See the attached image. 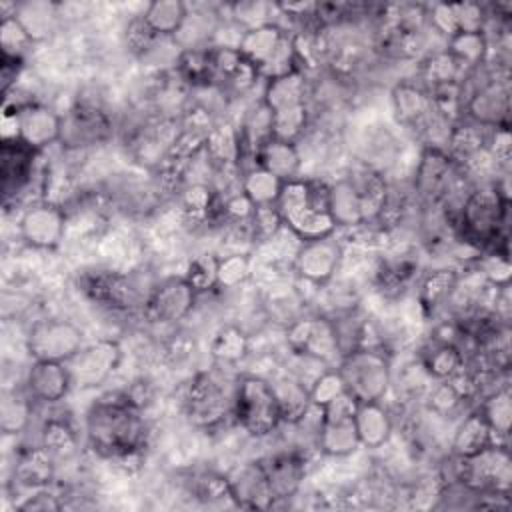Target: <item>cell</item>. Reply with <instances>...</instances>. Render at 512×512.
I'll return each instance as SVG.
<instances>
[{
  "mask_svg": "<svg viewBox=\"0 0 512 512\" xmlns=\"http://www.w3.org/2000/svg\"><path fill=\"white\" fill-rule=\"evenodd\" d=\"M84 430L96 454L118 462L136 458L148 434L142 408L126 392H114L92 402L84 416Z\"/></svg>",
  "mask_w": 512,
  "mask_h": 512,
  "instance_id": "cell-1",
  "label": "cell"
},
{
  "mask_svg": "<svg viewBox=\"0 0 512 512\" xmlns=\"http://www.w3.org/2000/svg\"><path fill=\"white\" fill-rule=\"evenodd\" d=\"M274 206L284 226L300 242L328 238L336 232L328 212V184L322 180L294 178L284 182Z\"/></svg>",
  "mask_w": 512,
  "mask_h": 512,
  "instance_id": "cell-2",
  "label": "cell"
},
{
  "mask_svg": "<svg viewBox=\"0 0 512 512\" xmlns=\"http://www.w3.org/2000/svg\"><path fill=\"white\" fill-rule=\"evenodd\" d=\"M452 226L458 232V240L476 250L498 248V240L506 242L508 194L498 182L470 190Z\"/></svg>",
  "mask_w": 512,
  "mask_h": 512,
  "instance_id": "cell-3",
  "label": "cell"
},
{
  "mask_svg": "<svg viewBox=\"0 0 512 512\" xmlns=\"http://www.w3.org/2000/svg\"><path fill=\"white\" fill-rule=\"evenodd\" d=\"M232 416L250 436L272 434L282 424L272 382L260 376L238 378L232 394Z\"/></svg>",
  "mask_w": 512,
  "mask_h": 512,
  "instance_id": "cell-4",
  "label": "cell"
},
{
  "mask_svg": "<svg viewBox=\"0 0 512 512\" xmlns=\"http://www.w3.org/2000/svg\"><path fill=\"white\" fill-rule=\"evenodd\" d=\"M336 370L344 380L346 392L358 402H380L392 384L390 360L376 346H360L344 354Z\"/></svg>",
  "mask_w": 512,
  "mask_h": 512,
  "instance_id": "cell-5",
  "label": "cell"
},
{
  "mask_svg": "<svg viewBox=\"0 0 512 512\" xmlns=\"http://www.w3.org/2000/svg\"><path fill=\"white\" fill-rule=\"evenodd\" d=\"M460 170L462 166L444 148L426 146L414 172V192L432 204L444 202L450 194H456Z\"/></svg>",
  "mask_w": 512,
  "mask_h": 512,
  "instance_id": "cell-6",
  "label": "cell"
},
{
  "mask_svg": "<svg viewBox=\"0 0 512 512\" xmlns=\"http://www.w3.org/2000/svg\"><path fill=\"white\" fill-rule=\"evenodd\" d=\"M82 330L68 320H40L26 336V350L34 360L68 362L84 344Z\"/></svg>",
  "mask_w": 512,
  "mask_h": 512,
  "instance_id": "cell-7",
  "label": "cell"
},
{
  "mask_svg": "<svg viewBox=\"0 0 512 512\" xmlns=\"http://www.w3.org/2000/svg\"><path fill=\"white\" fill-rule=\"evenodd\" d=\"M112 134V122L98 102L78 100L62 116L60 144L68 150H80L104 142Z\"/></svg>",
  "mask_w": 512,
  "mask_h": 512,
  "instance_id": "cell-8",
  "label": "cell"
},
{
  "mask_svg": "<svg viewBox=\"0 0 512 512\" xmlns=\"http://www.w3.org/2000/svg\"><path fill=\"white\" fill-rule=\"evenodd\" d=\"M80 290L92 302L114 310H136L144 308L148 302V296H144L134 278L110 270H98L82 276Z\"/></svg>",
  "mask_w": 512,
  "mask_h": 512,
  "instance_id": "cell-9",
  "label": "cell"
},
{
  "mask_svg": "<svg viewBox=\"0 0 512 512\" xmlns=\"http://www.w3.org/2000/svg\"><path fill=\"white\" fill-rule=\"evenodd\" d=\"M464 114L470 122L484 128L508 126L510 86L508 76H490L480 86L464 94Z\"/></svg>",
  "mask_w": 512,
  "mask_h": 512,
  "instance_id": "cell-10",
  "label": "cell"
},
{
  "mask_svg": "<svg viewBox=\"0 0 512 512\" xmlns=\"http://www.w3.org/2000/svg\"><path fill=\"white\" fill-rule=\"evenodd\" d=\"M122 360V348L116 340H98L82 346L68 362L72 386L96 388L106 382Z\"/></svg>",
  "mask_w": 512,
  "mask_h": 512,
  "instance_id": "cell-11",
  "label": "cell"
},
{
  "mask_svg": "<svg viewBox=\"0 0 512 512\" xmlns=\"http://www.w3.org/2000/svg\"><path fill=\"white\" fill-rule=\"evenodd\" d=\"M184 406L190 422L202 428H210L214 424H220L226 418L228 410L232 412V396H226L224 382L218 376L210 372H200L188 386Z\"/></svg>",
  "mask_w": 512,
  "mask_h": 512,
  "instance_id": "cell-12",
  "label": "cell"
},
{
  "mask_svg": "<svg viewBox=\"0 0 512 512\" xmlns=\"http://www.w3.org/2000/svg\"><path fill=\"white\" fill-rule=\"evenodd\" d=\"M196 298L198 292L184 276H170L152 288L144 312L152 322L176 324L194 310Z\"/></svg>",
  "mask_w": 512,
  "mask_h": 512,
  "instance_id": "cell-13",
  "label": "cell"
},
{
  "mask_svg": "<svg viewBox=\"0 0 512 512\" xmlns=\"http://www.w3.org/2000/svg\"><path fill=\"white\" fill-rule=\"evenodd\" d=\"M18 230L28 246L38 250H52L64 238L66 214L54 202L32 204L22 212Z\"/></svg>",
  "mask_w": 512,
  "mask_h": 512,
  "instance_id": "cell-14",
  "label": "cell"
},
{
  "mask_svg": "<svg viewBox=\"0 0 512 512\" xmlns=\"http://www.w3.org/2000/svg\"><path fill=\"white\" fill-rule=\"evenodd\" d=\"M288 344L292 352L308 354L312 358L330 364L334 358L340 362V350L330 318L324 316H306L296 318L288 326Z\"/></svg>",
  "mask_w": 512,
  "mask_h": 512,
  "instance_id": "cell-15",
  "label": "cell"
},
{
  "mask_svg": "<svg viewBox=\"0 0 512 512\" xmlns=\"http://www.w3.org/2000/svg\"><path fill=\"white\" fill-rule=\"evenodd\" d=\"M16 138L34 150H44L60 142L62 116L40 102H26L14 108Z\"/></svg>",
  "mask_w": 512,
  "mask_h": 512,
  "instance_id": "cell-16",
  "label": "cell"
},
{
  "mask_svg": "<svg viewBox=\"0 0 512 512\" xmlns=\"http://www.w3.org/2000/svg\"><path fill=\"white\" fill-rule=\"evenodd\" d=\"M342 260V246L334 236L302 242L294 254V270L310 284L322 286L332 280Z\"/></svg>",
  "mask_w": 512,
  "mask_h": 512,
  "instance_id": "cell-17",
  "label": "cell"
},
{
  "mask_svg": "<svg viewBox=\"0 0 512 512\" xmlns=\"http://www.w3.org/2000/svg\"><path fill=\"white\" fill-rule=\"evenodd\" d=\"M232 502L248 510H270L274 498L260 460L244 462L226 474Z\"/></svg>",
  "mask_w": 512,
  "mask_h": 512,
  "instance_id": "cell-18",
  "label": "cell"
},
{
  "mask_svg": "<svg viewBox=\"0 0 512 512\" xmlns=\"http://www.w3.org/2000/svg\"><path fill=\"white\" fill-rule=\"evenodd\" d=\"M392 108L400 124L418 132H428V128L438 118V114L432 108L430 94L420 82H398L392 88Z\"/></svg>",
  "mask_w": 512,
  "mask_h": 512,
  "instance_id": "cell-19",
  "label": "cell"
},
{
  "mask_svg": "<svg viewBox=\"0 0 512 512\" xmlns=\"http://www.w3.org/2000/svg\"><path fill=\"white\" fill-rule=\"evenodd\" d=\"M268 478V486L274 498V506L280 500L294 498L306 476V460L300 452H278L260 460ZM272 506V508H274Z\"/></svg>",
  "mask_w": 512,
  "mask_h": 512,
  "instance_id": "cell-20",
  "label": "cell"
},
{
  "mask_svg": "<svg viewBox=\"0 0 512 512\" xmlns=\"http://www.w3.org/2000/svg\"><path fill=\"white\" fill-rule=\"evenodd\" d=\"M26 394L38 402H60L72 388V378L66 362L34 360L26 372Z\"/></svg>",
  "mask_w": 512,
  "mask_h": 512,
  "instance_id": "cell-21",
  "label": "cell"
},
{
  "mask_svg": "<svg viewBox=\"0 0 512 512\" xmlns=\"http://www.w3.org/2000/svg\"><path fill=\"white\" fill-rule=\"evenodd\" d=\"M252 164L268 170L270 174L278 176L282 182H288V180L300 178L302 156L294 142L272 136L256 148L252 156Z\"/></svg>",
  "mask_w": 512,
  "mask_h": 512,
  "instance_id": "cell-22",
  "label": "cell"
},
{
  "mask_svg": "<svg viewBox=\"0 0 512 512\" xmlns=\"http://www.w3.org/2000/svg\"><path fill=\"white\" fill-rule=\"evenodd\" d=\"M38 150L26 146L18 138L2 142V182L6 198L18 194L34 174V158Z\"/></svg>",
  "mask_w": 512,
  "mask_h": 512,
  "instance_id": "cell-23",
  "label": "cell"
},
{
  "mask_svg": "<svg viewBox=\"0 0 512 512\" xmlns=\"http://www.w3.org/2000/svg\"><path fill=\"white\" fill-rule=\"evenodd\" d=\"M286 38L288 32L276 22H270L244 30L236 50L260 72L274 58V54L280 50Z\"/></svg>",
  "mask_w": 512,
  "mask_h": 512,
  "instance_id": "cell-24",
  "label": "cell"
},
{
  "mask_svg": "<svg viewBox=\"0 0 512 512\" xmlns=\"http://www.w3.org/2000/svg\"><path fill=\"white\" fill-rule=\"evenodd\" d=\"M306 98L308 86L302 70L268 80L262 92V102L272 114L306 108Z\"/></svg>",
  "mask_w": 512,
  "mask_h": 512,
  "instance_id": "cell-25",
  "label": "cell"
},
{
  "mask_svg": "<svg viewBox=\"0 0 512 512\" xmlns=\"http://www.w3.org/2000/svg\"><path fill=\"white\" fill-rule=\"evenodd\" d=\"M328 212L338 226L342 228H360L364 226L362 200L354 182L344 176L328 186Z\"/></svg>",
  "mask_w": 512,
  "mask_h": 512,
  "instance_id": "cell-26",
  "label": "cell"
},
{
  "mask_svg": "<svg viewBox=\"0 0 512 512\" xmlns=\"http://www.w3.org/2000/svg\"><path fill=\"white\" fill-rule=\"evenodd\" d=\"M316 442L322 454L332 458H344L358 450L360 438L356 432L354 416L348 418H322Z\"/></svg>",
  "mask_w": 512,
  "mask_h": 512,
  "instance_id": "cell-27",
  "label": "cell"
},
{
  "mask_svg": "<svg viewBox=\"0 0 512 512\" xmlns=\"http://www.w3.org/2000/svg\"><path fill=\"white\" fill-rule=\"evenodd\" d=\"M492 444H502V442H498V436L492 432V428L482 418V414L474 410L466 414L456 426L452 436V454L460 458H468L486 450Z\"/></svg>",
  "mask_w": 512,
  "mask_h": 512,
  "instance_id": "cell-28",
  "label": "cell"
},
{
  "mask_svg": "<svg viewBox=\"0 0 512 512\" xmlns=\"http://www.w3.org/2000/svg\"><path fill=\"white\" fill-rule=\"evenodd\" d=\"M54 462V456L42 444L26 448L16 460L14 480L28 490L50 486L56 470Z\"/></svg>",
  "mask_w": 512,
  "mask_h": 512,
  "instance_id": "cell-29",
  "label": "cell"
},
{
  "mask_svg": "<svg viewBox=\"0 0 512 512\" xmlns=\"http://www.w3.org/2000/svg\"><path fill=\"white\" fill-rule=\"evenodd\" d=\"M360 446L380 448L392 436V418L380 402H360L354 416Z\"/></svg>",
  "mask_w": 512,
  "mask_h": 512,
  "instance_id": "cell-30",
  "label": "cell"
},
{
  "mask_svg": "<svg viewBox=\"0 0 512 512\" xmlns=\"http://www.w3.org/2000/svg\"><path fill=\"white\" fill-rule=\"evenodd\" d=\"M488 128L478 126L474 122H458L452 124L450 134H448V148H444L454 162H458L462 168L470 164L476 156L486 152L488 144Z\"/></svg>",
  "mask_w": 512,
  "mask_h": 512,
  "instance_id": "cell-31",
  "label": "cell"
},
{
  "mask_svg": "<svg viewBox=\"0 0 512 512\" xmlns=\"http://www.w3.org/2000/svg\"><path fill=\"white\" fill-rule=\"evenodd\" d=\"M14 18L32 42H42L48 40L58 26V6L52 2H22L16 4Z\"/></svg>",
  "mask_w": 512,
  "mask_h": 512,
  "instance_id": "cell-32",
  "label": "cell"
},
{
  "mask_svg": "<svg viewBox=\"0 0 512 512\" xmlns=\"http://www.w3.org/2000/svg\"><path fill=\"white\" fill-rule=\"evenodd\" d=\"M188 4L182 0H154L146 6L142 18L160 38H174L188 18Z\"/></svg>",
  "mask_w": 512,
  "mask_h": 512,
  "instance_id": "cell-33",
  "label": "cell"
},
{
  "mask_svg": "<svg viewBox=\"0 0 512 512\" xmlns=\"http://www.w3.org/2000/svg\"><path fill=\"white\" fill-rule=\"evenodd\" d=\"M176 74L194 88L216 84V70L210 46L180 50L176 56Z\"/></svg>",
  "mask_w": 512,
  "mask_h": 512,
  "instance_id": "cell-34",
  "label": "cell"
},
{
  "mask_svg": "<svg viewBox=\"0 0 512 512\" xmlns=\"http://www.w3.org/2000/svg\"><path fill=\"white\" fill-rule=\"evenodd\" d=\"M460 280V274L454 268H438L432 270L420 284L418 290V304L426 316L434 314L442 306L448 304L456 284Z\"/></svg>",
  "mask_w": 512,
  "mask_h": 512,
  "instance_id": "cell-35",
  "label": "cell"
},
{
  "mask_svg": "<svg viewBox=\"0 0 512 512\" xmlns=\"http://www.w3.org/2000/svg\"><path fill=\"white\" fill-rule=\"evenodd\" d=\"M278 408H280V418L286 424H298L306 412L310 410V390L306 384H302L296 378H280L272 382Z\"/></svg>",
  "mask_w": 512,
  "mask_h": 512,
  "instance_id": "cell-36",
  "label": "cell"
},
{
  "mask_svg": "<svg viewBox=\"0 0 512 512\" xmlns=\"http://www.w3.org/2000/svg\"><path fill=\"white\" fill-rule=\"evenodd\" d=\"M282 186L284 182L278 176L270 174L260 166H250L242 170L240 176V190L254 204V208L274 206L282 192Z\"/></svg>",
  "mask_w": 512,
  "mask_h": 512,
  "instance_id": "cell-37",
  "label": "cell"
},
{
  "mask_svg": "<svg viewBox=\"0 0 512 512\" xmlns=\"http://www.w3.org/2000/svg\"><path fill=\"white\" fill-rule=\"evenodd\" d=\"M446 52L462 70H476L486 60L488 36L486 32H456L446 40Z\"/></svg>",
  "mask_w": 512,
  "mask_h": 512,
  "instance_id": "cell-38",
  "label": "cell"
},
{
  "mask_svg": "<svg viewBox=\"0 0 512 512\" xmlns=\"http://www.w3.org/2000/svg\"><path fill=\"white\" fill-rule=\"evenodd\" d=\"M420 364L432 380H446L464 364V352L454 344L434 340L420 356Z\"/></svg>",
  "mask_w": 512,
  "mask_h": 512,
  "instance_id": "cell-39",
  "label": "cell"
},
{
  "mask_svg": "<svg viewBox=\"0 0 512 512\" xmlns=\"http://www.w3.org/2000/svg\"><path fill=\"white\" fill-rule=\"evenodd\" d=\"M498 438H506L512 422V396L508 386L488 392L476 408Z\"/></svg>",
  "mask_w": 512,
  "mask_h": 512,
  "instance_id": "cell-40",
  "label": "cell"
},
{
  "mask_svg": "<svg viewBox=\"0 0 512 512\" xmlns=\"http://www.w3.org/2000/svg\"><path fill=\"white\" fill-rule=\"evenodd\" d=\"M462 72L464 70L458 66V62L446 50H440V52L430 54L422 62V68H420V80L422 82L420 84L426 90L446 86V84H454V82H460Z\"/></svg>",
  "mask_w": 512,
  "mask_h": 512,
  "instance_id": "cell-41",
  "label": "cell"
},
{
  "mask_svg": "<svg viewBox=\"0 0 512 512\" xmlns=\"http://www.w3.org/2000/svg\"><path fill=\"white\" fill-rule=\"evenodd\" d=\"M416 272L418 260H414L410 254H400L380 264L376 280L382 292H400L410 284Z\"/></svg>",
  "mask_w": 512,
  "mask_h": 512,
  "instance_id": "cell-42",
  "label": "cell"
},
{
  "mask_svg": "<svg viewBox=\"0 0 512 512\" xmlns=\"http://www.w3.org/2000/svg\"><path fill=\"white\" fill-rule=\"evenodd\" d=\"M246 352L248 336L238 326H222L210 342V354L220 364H236L246 356Z\"/></svg>",
  "mask_w": 512,
  "mask_h": 512,
  "instance_id": "cell-43",
  "label": "cell"
},
{
  "mask_svg": "<svg viewBox=\"0 0 512 512\" xmlns=\"http://www.w3.org/2000/svg\"><path fill=\"white\" fill-rule=\"evenodd\" d=\"M42 446L56 458L70 456L76 450V432L72 426L60 418H52L44 424Z\"/></svg>",
  "mask_w": 512,
  "mask_h": 512,
  "instance_id": "cell-44",
  "label": "cell"
},
{
  "mask_svg": "<svg viewBox=\"0 0 512 512\" xmlns=\"http://www.w3.org/2000/svg\"><path fill=\"white\" fill-rule=\"evenodd\" d=\"M28 398H22L16 394H4L0 404V428L4 434H20L28 426L32 416Z\"/></svg>",
  "mask_w": 512,
  "mask_h": 512,
  "instance_id": "cell-45",
  "label": "cell"
},
{
  "mask_svg": "<svg viewBox=\"0 0 512 512\" xmlns=\"http://www.w3.org/2000/svg\"><path fill=\"white\" fill-rule=\"evenodd\" d=\"M482 278L494 286V288H506L510 286V260H508V250L506 248H494L488 254H484L478 262Z\"/></svg>",
  "mask_w": 512,
  "mask_h": 512,
  "instance_id": "cell-46",
  "label": "cell"
},
{
  "mask_svg": "<svg viewBox=\"0 0 512 512\" xmlns=\"http://www.w3.org/2000/svg\"><path fill=\"white\" fill-rule=\"evenodd\" d=\"M216 270H218V258L204 254V256H196L188 262L184 278L198 294H202V292H208L218 286Z\"/></svg>",
  "mask_w": 512,
  "mask_h": 512,
  "instance_id": "cell-47",
  "label": "cell"
},
{
  "mask_svg": "<svg viewBox=\"0 0 512 512\" xmlns=\"http://www.w3.org/2000/svg\"><path fill=\"white\" fill-rule=\"evenodd\" d=\"M216 276L220 288H236L244 284L250 276V258L242 252H232L228 256L218 258Z\"/></svg>",
  "mask_w": 512,
  "mask_h": 512,
  "instance_id": "cell-48",
  "label": "cell"
},
{
  "mask_svg": "<svg viewBox=\"0 0 512 512\" xmlns=\"http://www.w3.org/2000/svg\"><path fill=\"white\" fill-rule=\"evenodd\" d=\"M232 10V20L238 24L242 30H250L262 24L272 22V12L276 10V4H266V2H238L230 6Z\"/></svg>",
  "mask_w": 512,
  "mask_h": 512,
  "instance_id": "cell-49",
  "label": "cell"
},
{
  "mask_svg": "<svg viewBox=\"0 0 512 512\" xmlns=\"http://www.w3.org/2000/svg\"><path fill=\"white\" fill-rule=\"evenodd\" d=\"M310 402L314 406H326L330 400H334L336 396H340L342 392H346L344 380L340 376V372L336 368H326L322 374H318V378L310 384Z\"/></svg>",
  "mask_w": 512,
  "mask_h": 512,
  "instance_id": "cell-50",
  "label": "cell"
},
{
  "mask_svg": "<svg viewBox=\"0 0 512 512\" xmlns=\"http://www.w3.org/2000/svg\"><path fill=\"white\" fill-rule=\"evenodd\" d=\"M0 44H2V56L10 58H22V52L32 44L24 28L14 16L2 18L0 26Z\"/></svg>",
  "mask_w": 512,
  "mask_h": 512,
  "instance_id": "cell-51",
  "label": "cell"
},
{
  "mask_svg": "<svg viewBox=\"0 0 512 512\" xmlns=\"http://www.w3.org/2000/svg\"><path fill=\"white\" fill-rule=\"evenodd\" d=\"M284 226L276 206H258L250 218V230L254 240H272Z\"/></svg>",
  "mask_w": 512,
  "mask_h": 512,
  "instance_id": "cell-52",
  "label": "cell"
},
{
  "mask_svg": "<svg viewBox=\"0 0 512 512\" xmlns=\"http://www.w3.org/2000/svg\"><path fill=\"white\" fill-rule=\"evenodd\" d=\"M462 396L456 392V388L448 380H436L434 386H430L428 392V406L434 414L438 416H448L452 414L460 404Z\"/></svg>",
  "mask_w": 512,
  "mask_h": 512,
  "instance_id": "cell-53",
  "label": "cell"
},
{
  "mask_svg": "<svg viewBox=\"0 0 512 512\" xmlns=\"http://www.w3.org/2000/svg\"><path fill=\"white\" fill-rule=\"evenodd\" d=\"M160 36H156L150 26L144 22L142 16H136L128 22L126 26V46L130 48V52L138 54V56H146L154 50V42Z\"/></svg>",
  "mask_w": 512,
  "mask_h": 512,
  "instance_id": "cell-54",
  "label": "cell"
},
{
  "mask_svg": "<svg viewBox=\"0 0 512 512\" xmlns=\"http://www.w3.org/2000/svg\"><path fill=\"white\" fill-rule=\"evenodd\" d=\"M194 494L204 502H216V500H222V498L232 500L226 476L216 474V472L200 474L194 482Z\"/></svg>",
  "mask_w": 512,
  "mask_h": 512,
  "instance_id": "cell-55",
  "label": "cell"
},
{
  "mask_svg": "<svg viewBox=\"0 0 512 512\" xmlns=\"http://www.w3.org/2000/svg\"><path fill=\"white\" fill-rule=\"evenodd\" d=\"M452 6H454L458 32H484V24L488 16L478 2H458Z\"/></svg>",
  "mask_w": 512,
  "mask_h": 512,
  "instance_id": "cell-56",
  "label": "cell"
},
{
  "mask_svg": "<svg viewBox=\"0 0 512 512\" xmlns=\"http://www.w3.org/2000/svg\"><path fill=\"white\" fill-rule=\"evenodd\" d=\"M64 502L60 496H56L48 486L34 488L30 496H24L22 502L16 504V510L20 512H50V510H62Z\"/></svg>",
  "mask_w": 512,
  "mask_h": 512,
  "instance_id": "cell-57",
  "label": "cell"
},
{
  "mask_svg": "<svg viewBox=\"0 0 512 512\" xmlns=\"http://www.w3.org/2000/svg\"><path fill=\"white\" fill-rule=\"evenodd\" d=\"M428 24L438 32L444 34L446 40L458 32L456 28V16H454V6L452 4H444V2H436L432 6H428Z\"/></svg>",
  "mask_w": 512,
  "mask_h": 512,
  "instance_id": "cell-58",
  "label": "cell"
}]
</instances>
